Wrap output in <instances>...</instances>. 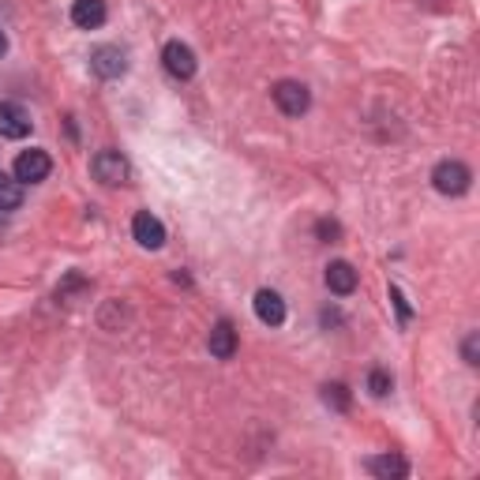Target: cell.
Segmentation results:
<instances>
[{
	"label": "cell",
	"mask_w": 480,
	"mask_h": 480,
	"mask_svg": "<svg viewBox=\"0 0 480 480\" xmlns=\"http://www.w3.org/2000/svg\"><path fill=\"white\" fill-rule=\"evenodd\" d=\"M90 173H94V181H102L106 188H117V184H124L132 176V165H128V158H124L120 150L106 146V150H98V155L90 158Z\"/></svg>",
	"instance_id": "cell-1"
},
{
	"label": "cell",
	"mask_w": 480,
	"mask_h": 480,
	"mask_svg": "<svg viewBox=\"0 0 480 480\" xmlns=\"http://www.w3.org/2000/svg\"><path fill=\"white\" fill-rule=\"evenodd\" d=\"M432 184H436L439 195H466L469 184H473V169L458 158H447L432 169Z\"/></svg>",
	"instance_id": "cell-2"
},
{
	"label": "cell",
	"mask_w": 480,
	"mask_h": 480,
	"mask_svg": "<svg viewBox=\"0 0 480 480\" xmlns=\"http://www.w3.org/2000/svg\"><path fill=\"white\" fill-rule=\"evenodd\" d=\"M270 98H274V106L282 109L286 117H305L312 109V90L300 80H278Z\"/></svg>",
	"instance_id": "cell-3"
},
{
	"label": "cell",
	"mask_w": 480,
	"mask_h": 480,
	"mask_svg": "<svg viewBox=\"0 0 480 480\" xmlns=\"http://www.w3.org/2000/svg\"><path fill=\"white\" fill-rule=\"evenodd\" d=\"M90 71L98 80H120V75L128 71V53H124L120 45H98L90 53Z\"/></svg>",
	"instance_id": "cell-4"
},
{
	"label": "cell",
	"mask_w": 480,
	"mask_h": 480,
	"mask_svg": "<svg viewBox=\"0 0 480 480\" xmlns=\"http://www.w3.org/2000/svg\"><path fill=\"white\" fill-rule=\"evenodd\" d=\"M49 173H53V158H49L45 150H23L15 158V176L23 184H42Z\"/></svg>",
	"instance_id": "cell-5"
},
{
	"label": "cell",
	"mask_w": 480,
	"mask_h": 480,
	"mask_svg": "<svg viewBox=\"0 0 480 480\" xmlns=\"http://www.w3.org/2000/svg\"><path fill=\"white\" fill-rule=\"evenodd\" d=\"M162 64H165V71L173 75V80H192V75H195V53H192V49L184 45V42H169L165 49H162Z\"/></svg>",
	"instance_id": "cell-6"
},
{
	"label": "cell",
	"mask_w": 480,
	"mask_h": 480,
	"mask_svg": "<svg viewBox=\"0 0 480 480\" xmlns=\"http://www.w3.org/2000/svg\"><path fill=\"white\" fill-rule=\"evenodd\" d=\"M31 128H34V120L19 102H0V136L5 139H27Z\"/></svg>",
	"instance_id": "cell-7"
},
{
	"label": "cell",
	"mask_w": 480,
	"mask_h": 480,
	"mask_svg": "<svg viewBox=\"0 0 480 480\" xmlns=\"http://www.w3.org/2000/svg\"><path fill=\"white\" fill-rule=\"evenodd\" d=\"M132 237H136L143 248L158 251V248L165 244V225H162V218H155L150 211H139V214L132 218Z\"/></svg>",
	"instance_id": "cell-8"
},
{
	"label": "cell",
	"mask_w": 480,
	"mask_h": 480,
	"mask_svg": "<svg viewBox=\"0 0 480 480\" xmlns=\"http://www.w3.org/2000/svg\"><path fill=\"white\" fill-rule=\"evenodd\" d=\"M207 345H211V357L233 361V353H237V326H233V319H218V323L211 326Z\"/></svg>",
	"instance_id": "cell-9"
},
{
	"label": "cell",
	"mask_w": 480,
	"mask_h": 480,
	"mask_svg": "<svg viewBox=\"0 0 480 480\" xmlns=\"http://www.w3.org/2000/svg\"><path fill=\"white\" fill-rule=\"evenodd\" d=\"M251 305H256V315H259L263 326H282L286 323V300L278 296L274 289H259Z\"/></svg>",
	"instance_id": "cell-10"
},
{
	"label": "cell",
	"mask_w": 480,
	"mask_h": 480,
	"mask_svg": "<svg viewBox=\"0 0 480 480\" xmlns=\"http://www.w3.org/2000/svg\"><path fill=\"white\" fill-rule=\"evenodd\" d=\"M106 0H75L71 5V23L80 31H98L106 23Z\"/></svg>",
	"instance_id": "cell-11"
},
{
	"label": "cell",
	"mask_w": 480,
	"mask_h": 480,
	"mask_svg": "<svg viewBox=\"0 0 480 480\" xmlns=\"http://www.w3.org/2000/svg\"><path fill=\"white\" fill-rule=\"evenodd\" d=\"M326 289L338 293V296H349L353 289H357V270H353V263L334 259L331 267H326Z\"/></svg>",
	"instance_id": "cell-12"
},
{
	"label": "cell",
	"mask_w": 480,
	"mask_h": 480,
	"mask_svg": "<svg viewBox=\"0 0 480 480\" xmlns=\"http://www.w3.org/2000/svg\"><path fill=\"white\" fill-rule=\"evenodd\" d=\"M364 466H368V473L383 476V480H401V476H409V462L401 458V454H379V458H368Z\"/></svg>",
	"instance_id": "cell-13"
},
{
	"label": "cell",
	"mask_w": 480,
	"mask_h": 480,
	"mask_svg": "<svg viewBox=\"0 0 480 480\" xmlns=\"http://www.w3.org/2000/svg\"><path fill=\"white\" fill-rule=\"evenodd\" d=\"M23 207V181L15 173H0V211H19Z\"/></svg>",
	"instance_id": "cell-14"
},
{
	"label": "cell",
	"mask_w": 480,
	"mask_h": 480,
	"mask_svg": "<svg viewBox=\"0 0 480 480\" xmlns=\"http://www.w3.org/2000/svg\"><path fill=\"white\" fill-rule=\"evenodd\" d=\"M323 401L345 413V409H349V387H345V383H326V387H323Z\"/></svg>",
	"instance_id": "cell-15"
},
{
	"label": "cell",
	"mask_w": 480,
	"mask_h": 480,
	"mask_svg": "<svg viewBox=\"0 0 480 480\" xmlns=\"http://www.w3.org/2000/svg\"><path fill=\"white\" fill-rule=\"evenodd\" d=\"M391 387H394V383H391V375H387L383 368H375V372L368 375V391H372L375 398H387V394H391Z\"/></svg>",
	"instance_id": "cell-16"
},
{
	"label": "cell",
	"mask_w": 480,
	"mask_h": 480,
	"mask_svg": "<svg viewBox=\"0 0 480 480\" xmlns=\"http://www.w3.org/2000/svg\"><path fill=\"white\" fill-rule=\"evenodd\" d=\"M462 361H466L469 368L480 364V334H469V338L462 342Z\"/></svg>",
	"instance_id": "cell-17"
},
{
	"label": "cell",
	"mask_w": 480,
	"mask_h": 480,
	"mask_svg": "<svg viewBox=\"0 0 480 480\" xmlns=\"http://www.w3.org/2000/svg\"><path fill=\"white\" fill-rule=\"evenodd\" d=\"M391 300H394V308H398V319H401V323H409V319H413V308L406 305V296H401L398 286H391Z\"/></svg>",
	"instance_id": "cell-18"
},
{
	"label": "cell",
	"mask_w": 480,
	"mask_h": 480,
	"mask_svg": "<svg viewBox=\"0 0 480 480\" xmlns=\"http://www.w3.org/2000/svg\"><path fill=\"white\" fill-rule=\"evenodd\" d=\"M315 233H319L323 240H338V237H342V225H338V221H326V218H323V221L315 225Z\"/></svg>",
	"instance_id": "cell-19"
},
{
	"label": "cell",
	"mask_w": 480,
	"mask_h": 480,
	"mask_svg": "<svg viewBox=\"0 0 480 480\" xmlns=\"http://www.w3.org/2000/svg\"><path fill=\"white\" fill-rule=\"evenodd\" d=\"M5 53H8V34L0 31V57H5Z\"/></svg>",
	"instance_id": "cell-20"
}]
</instances>
